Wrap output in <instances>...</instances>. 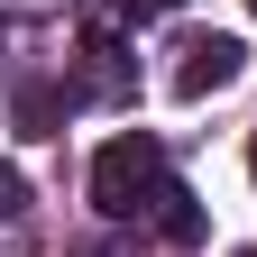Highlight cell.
<instances>
[{"instance_id":"obj_2","label":"cell","mask_w":257,"mask_h":257,"mask_svg":"<svg viewBox=\"0 0 257 257\" xmlns=\"http://www.w3.org/2000/svg\"><path fill=\"white\" fill-rule=\"evenodd\" d=\"M239 64H248V46L230 37V28H202V37H184L175 46V101H211V92H230L239 83Z\"/></svg>"},{"instance_id":"obj_6","label":"cell","mask_w":257,"mask_h":257,"mask_svg":"<svg viewBox=\"0 0 257 257\" xmlns=\"http://www.w3.org/2000/svg\"><path fill=\"white\" fill-rule=\"evenodd\" d=\"M19 211H28V184H19L10 166H0V220H19Z\"/></svg>"},{"instance_id":"obj_1","label":"cell","mask_w":257,"mask_h":257,"mask_svg":"<svg viewBox=\"0 0 257 257\" xmlns=\"http://www.w3.org/2000/svg\"><path fill=\"white\" fill-rule=\"evenodd\" d=\"M175 166H166V147L147 138V128H128V138H110L101 156H92V202H101L110 220H166L175 202Z\"/></svg>"},{"instance_id":"obj_7","label":"cell","mask_w":257,"mask_h":257,"mask_svg":"<svg viewBox=\"0 0 257 257\" xmlns=\"http://www.w3.org/2000/svg\"><path fill=\"white\" fill-rule=\"evenodd\" d=\"M110 10H128V19H166V10H184V0H110Z\"/></svg>"},{"instance_id":"obj_3","label":"cell","mask_w":257,"mask_h":257,"mask_svg":"<svg viewBox=\"0 0 257 257\" xmlns=\"http://www.w3.org/2000/svg\"><path fill=\"white\" fill-rule=\"evenodd\" d=\"M128 83H138V64H128V46L110 37V19L92 10V19H83V92H101V101H119Z\"/></svg>"},{"instance_id":"obj_5","label":"cell","mask_w":257,"mask_h":257,"mask_svg":"<svg viewBox=\"0 0 257 257\" xmlns=\"http://www.w3.org/2000/svg\"><path fill=\"white\" fill-rule=\"evenodd\" d=\"M166 239H202V211H193V193L166 202Z\"/></svg>"},{"instance_id":"obj_4","label":"cell","mask_w":257,"mask_h":257,"mask_svg":"<svg viewBox=\"0 0 257 257\" xmlns=\"http://www.w3.org/2000/svg\"><path fill=\"white\" fill-rule=\"evenodd\" d=\"M55 110H64V92H19V128H28V138H55Z\"/></svg>"},{"instance_id":"obj_8","label":"cell","mask_w":257,"mask_h":257,"mask_svg":"<svg viewBox=\"0 0 257 257\" xmlns=\"http://www.w3.org/2000/svg\"><path fill=\"white\" fill-rule=\"evenodd\" d=\"M248 175H257V138H248Z\"/></svg>"},{"instance_id":"obj_9","label":"cell","mask_w":257,"mask_h":257,"mask_svg":"<svg viewBox=\"0 0 257 257\" xmlns=\"http://www.w3.org/2000/svg\"><path fill=\"white\" fill-rule=\"evenodd\" d=\"M248 10H257V0H248Z\"/></svg>"}]
</instances>
